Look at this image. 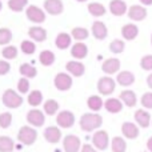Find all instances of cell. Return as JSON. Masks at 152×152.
<instances>
[{"label":"cell","mask_w":152,"mask_h":152,"mask_svg":"<svg viewBox=\"0 0 152 152\" xmlns=\"http://www.w3.org/2000/svg\"><path fill=\"white\" fill-rule=\"evenodd\" d=\"M123 107H124L123 102H121L120 99H118V97H108V99L104 102V108L110 113H119V112H121Z\"/></svg>","instance_id":"obj_21"},{"label":"cell","mask_w":152,"mask_h":152,"mask_svg":"<svg viewBox=\"0 0 152 152\" xmlns=\"http://www.w3.org/2000/svg\"><path fill=\"white\" fill-rule=\"evenodd\" d=\"M151 124H152V121H151Z\"/></svg>","instance_id":"obj_54"},{"label":"cell","mask_w":152,"mask_h":152,"mask_svg":"<svg viewBox=\"0 0 152 152\" xmlns=\"http://www.w3.org/2000/svg\"><path fill=\"white\" fill-rule=\"evenodd\" d=\"M143 152H147V151H143Z\"/></svg>","instance_id":"obj_53"},{"label":"cell","mask_w":152,"mask_h":152,"mask_svg":"<svg viewBox=\"0 0 152 152\" xmlns=\"http://www.w3.org/2000/svg\"><path fill=\"white\" fill-rule=\"evenodd\" d=\"M116 88V83L111 76H103V77L99 79L97 81V91H99L100 95H104V96H110V95L113 94Z\"/></svg>","instance_id":"obj_4"},{"label":"cell","mask_w":152,"mask_h":152,"mask_svg":"<svg viewBox=\"0 0 152 152\" xmlns=\"http://www.w3.org/2000/svg\"><path fill=\"white\" fill-rule=\"evenodd\" d=\"M151 44H152V35H151Z\"/></svg>","instance_id":"obj_52"},{"label":"cell","mask_w":152,"mask_h":152,"mask_svg":"<svg viewBox=\"0 0 152 152\" xmlns=\"http://www.w3.org/2000/svg\"><path fill=\"white\" fill-rule=\"evenodd\" d=\"M1 8H3V3H1V0H0V11H1Z\"/></svg>","instance_id":"obj_50"},{"label":"cell","mask_w":152,"mask_h":152,"mask_svg":"<svg viewBox=\"0 0 152 152\" xmlns=\"http://www.w3.org/2000/svg\"><path fill=\"white\" fill-rule=\"evenodd\" d=\"M15 150V143L8 136H0V152H12Z\"/></svg>","instance_id":"obj_35"},{"label":"cell","mask_w":152,"mask_h":152,"mask_svg":"<svg viewBox=\"0 0 152 152\" xmlns=\"http://www.w3.org/2000/svg\"><path fill=\"white\" fill-rule=\"evenodd\" d=\"M76 1H80V3H84V1H87V0H76Z\"/></svg>","instance_id":"obj_51"},{"label":"cell","mask_w":152,"mask_h":152,"mask_svg":"<svg viewBox=\"0 0 152 152\" xmlns=\"http://www.w3.org/2000/svg\"><path fill=\"white\" fill-rule=\"evenodd\" d=\"M66 69L68 71V74H71L75 77H80L86 72V67L83 63H80L79 60H71L66 64Z\"/></svg>","instance_id":"obj_19"},{"label":"cell","mask_w":152,"mask_h":152,"mask_svg":"<svg viewBox=\"0 0 152 152\" xmlns=\"http://www.w3.org/2000/svg\"><path fill=\"white\" fill-rule=\"evenodd\" d=\"M12 124V115L10 112H3L0 113V127L1 128H8Z\"/></svg>","instance_id":"obj_41"},{"label":"cell","mask_w":152,"mask_h":152,"mask_svg":"<svg viewBox=\"0 0 152 152\" xmlns=\"http://www.w3.org/2000/svg\"><path fill=\"white\" fill-rule=\"evenodd\" d=\"M71 55L72 58H75L76 60H81V59H86L88 55V47H87L84 43L77 42L72 45L71 48Z\"/></svg>","instance_id":"obj_22"},{"label":"cell","mask_w":152,"mask_h":152,"mask_svg":"<svg viewBox=\"0 0 152 152\" xmlns=\"http://www.w3.org/2000/svg\"><path fill=\"white\" fill-rule=\"evenodd\" d=\"M79 124H80V128L84 132H94V131H97L102 127L103 118L102 115H99L96 112H87V113H83Z\"/></svg>","instance_id":"obj_1"},{"label":"cell","mask_w":152,"mask_h":152,"mask_svg":"<svg viewBox=\"0 0 152 152\" xmlns=\"http://www.w3.org/2000/svg\"><path fill=\"white\" fill-rule=\"evenodd\" d=\"M147 86L152 89V74H150V75L147 76Z\"/></svg>","instance_id":"obj_48"},{"label":"cell","mask_w":152,"mask_h":152,"mask_svg":"<svg viewBox=\"0 0 152 152\" xmlns=\"http://www.w3.org/2000/svg\"><path fill=\"white\" fill-rule=\"evenodd\" d=\"M147 150L148 152H152V136L147 140Z\"/></svg>","instance_id":"obj_47"},{"label":"cell","mask_w":152,"mask_h":152,"mask_svg":"<svg viewBox=\"0 0 152 152\" xmlns=\"http://www.w3.org/2000/svg\"><path fill=\"white\" fill-rule=\"evenodd\" d=\"M88 12L91 13L95 18H100V16H104L107 10L102 3H89L88 4Z\"/></svg>","instance_id":"obj_30"},{"label":"cell","mask_w":152,"mask_h":152,"mask_svg":"<svg viewBox=\"0 0 152 152\" xmlns=\"http://www.w3.org/2000/svg\"><path fill=\"white\" fill-rule=\"evenodd\" d=\"M140 103H142L143 108H145V110H152V92H145V94H143L142 99H140Z\"/></svg>","instance_id":"obj_42"},{"label":"cell","mask_w":152,"mask_h":152,"mask_svg":"<svg viewBox=\"0 0 152 152\" xmlns=\"http://www.w3.org/2000/svg\"><path fill=\"white\" fill-rule=\"evenodd\" d=\"M80 152H99V150H96V148L91 144H83Z\"/></svg>","instance_id":"obj_46"},{"label":"cell","mask_w":152,"mask_h":152,"mask_svg":"<svg viewBox=\"0 0 152 152\" xmlns=\"http://www.w3.org/2000/svg\"><path fill=\"white\" fill-rule=\"evenodd\" d=\"M71 36L72 39L81 42V40H86L89 36V31L87 28H84V27H75L71 31Z\"/></svg>","instance_id":"obj_34"},{"label":"cell","mask_w":152,"mask_h":152,"mask_svg":"<svg viewBox=\"0 0 152 152\" xmlns=\"http://www.w3.org/2000/svg\"><path fill=\"white\" fill-rule=\"evenodd\" d=\"M92 144L96 150L99 151H105L110 145V136H108V132L104 129H97L96 132L92 136Z\"/></svg>","instance_id":"obj_5"},{"label":"cell","mask_w":152,"mask_h":152,"mask_svg":"<svg viewBox=\"0 0 152 152\" xmlns=\"http://www.w3.org/2000/svg\"><path fill=\"white\" fill-rule=\"evenodd\" d=\"M111 150L112 152H126L127 151V143L124 137L115 136L111 140Z\"/></svg>","instance_id":"obj_29"},{"label":"cell","mask_w":152,"mask_h":152,"mask_svg":"<svg viewBox=\"0 0 152 152\" xmlns=\"http://www.w3.org/2000/svg\"><path fill=\"white\" fill-rule=\"evenodd\" d=\"M44 139L47 140L51 144H58L61 140V131L60 127H55V126H50L44 129V134H43Z\"/></svg>","instance_id":"obj_12"},{"label":"cell","mask_w":152,"mask_h":152,"mask_svg":"<svg viewBox=\"0 0 152 152\" xmlns=\"http://www.w3.org/2000/svg\"><path fill=\"white\" fill-rule=\"evenodd\" d=\"M11 64L8 63V60H0V76H4L10 72Z\"/></svg>","instance_id":"obj_45"},{"label":"cell","mask_w":152,"mask_h":152,"mask_svg":"<svg viewBox=\"0 0 152 152\" xmlns=\"http://www.w3.org/2000/svg\"><path fill=\"white\" fill-rule=\"evenodd\" d=\"M28 35H29V37H31L32 40L39 42V43L45 42V39H47V31H45L43 27H40V26L31 27V28L28 29Z\"/></svg>","instance_id":"obj_24"},{"label":"cell","mask_w":152,"mask_h":152,"mask_svg":"<svg viewBox=\"0 0 152 152\" xmlns=\"http://www.w3.org/2000/svg\"><path fill=\"white\" fill-rule=\"evenodd\" d=\"M128 18L134 21H143L147 18L148 12L145 10L144 5H139V4H134L128 8V12H127Z\"/></svg>","instance_id":"obj_11"},{"label":"cell","mask_w":152,"mask_h":152,"mask_svg":"<svg viewBox=\"0 0 152 152\" xmlns=\"http://www.w3.org/2000/svg\"><path fill=\"white\" fill-rule=\"evenodd\" d=\"M44 10L47 11L50 15L58 16L63 13L64 11V4L61 0H45L44 1Z\"/></svg>","instance_id":"obj_14"},{"label":"cell","mask_w":152,"mask_h":152,"mask_svg":"<svg viewBox=\"0 0 152 152\" xmlns=\"http://www.w3.org/2000/svg\"><path fill=\"white\" fill-rule=\"evenodd\" d=\"M53 84L59 91H68L72 87V76L69 74H58L53 79Z\"/></svg>","instance_id":"obj_9"},{"label":"cell","mask_w":152,"mask_h":152,"mask_svg":"<svg viewBox=\"0 0 152 152\" xmlns=\"http://www.w3.org/2000/svg\"><path fill=\"white\" fill-rule=\"evenodd\" d=\"M28 104L29 105H32L34 108H36V107H39L40 104H42V102H43V94L39 91V89H34V91H31L29 92V95H28Z\"/></svg>","instance_id":"obj_32"},{"label":"cell","mask_w":152,"mask_h":152,"mask_svg":"<svg viewBox=\"0 0 152 152\" xmlns=\"http://www.w3.org/2000/svg\"><path fill=\"white\" fill-rule=\"evenodd\" d=\"M26 16L29 21L35 24H42L45 21V12L37 5H28L26 10Z\"/></svg>","instance_id":"obj_6"},{"label":"cell","mask_w":152,"mask_h":152,"mask_svg":"<svg viewBox=\"0 0 152 152\" xmlns=\"http://www.w3.org/2000/svg\"><path fill=\"white\" fill-rule=\"evenodd\" d=\"M116 83L121 87H129L135 83V75L129 71H121L116 76Z\"/></svg>","instance_id":"obj_25"},{"label":"cell","mask_w":152,"mask_h":152,"mask_svg":"<svg viewBox=\"0 0 152 152\" xmlns=\"http://www.w3.org/2000/svg\"><path fill=\"white\" fill-rule=\"evenodd\" d=\"M20 50L26 55H32L36 51V44L34 42H29V40H23L20 44Z\"/></svg>","instance_id":"obj_40"},{"label":"cell","mask_w":152,"mask_h":152,"mask_svg":"<svg viewBox=\"0 0 152 152\" xmlns=\"http://www.w3.org/2000/svg\"><path fill=\"white\" fill-rule=\"evenodd\" d=\"M12 40V31L10 28H0V45H8V43Z\"/></svg>","instance_id":"obj_38"},{"label":"cell","mask_w":152,"mask_h":152,"mask_svg":"<svg viewBox=\"0 0 152 152\" xmlns=\"http://www.w3.org/2000/svg\"><path fill=\"white\" fill-rule=\"evenodd\" d=\"M121 134L126 139L134 140L139 136V126L131 121H126V123L121 124Z\"/></svg>","instance_id":"obj_15"},{"label":"cell","mask_w":152,"mask_h":152,"mask_svg":"<svg viewBox=\"0 0 152 152\" xmlns=\"http://www.w3.org/2000/svg\"><path fill=\"white\" fill-rule=\"evenodd\" d=\"M18 91L20 94H27L29 91V80L27 77H21L18 81Z\"/></svg>","instance_id":"obj_44"},{"label":"cell","mask_w":152,"mask_h":152,"mask_svg":"<svg viewBox=\"0 0 152 152\" xmlns=\"http://www.w3.org/2000/svg\"><path fill=\"white\" fill-rule=\"evenodd\" d=\"M110 12L113 16H123L128 12V7H127L126 1H123V0H111Z\"/></svg>","instance_id":"obj_20"},{"label":"cell","mask_w":152,"mask_h":152,"mask_svg":"<svg viewBox=\"0 0 152 152\" xmlns=\"http://www.w3.org/2000/svg\"><path fill=\"white\" fill-rule=\"evenodd\" d=\"M135 118V121H136V124L139 127H142V128H148V127L151 126V115L148 111H145L144 108H140V110H136V112H135L134 115Z\"/></svg>","instance_id":"obj_13"},{"label":"cell","mask_w":152,"mask_h":152,"mask_svg":"<svg viewBox=\"0 0 152 152\" xmlns=\"http://www.w3.org/2000/svg\"><path fill=\"white\" fill-rule=\"evenodd\" d=\"M139 35V27L134 23H128V24H124L121 27V36H123L124 40H135Z\"/></svg>","instance_id":"obj_18"},{"label":"cell","mask_w":152,"mask_h":152,"mask_svg":"<svg viewBox=\"0 0 152 152\" xmlns=\"http://www.w3.org/2000/svg\"><path fill=\"white\" fill-rule=\"evenodd\" d=\"M19 71L23 75V77H27V79H34L37 75V69L29 63H23L20 66V68H19Z\"/></svg>","instance_id":"obj_31"},{"label":"cell","mask_w":152,"mask_h":152,"mask_svg":"<svg viewBox=\"0 0 152 152\" xmlns=\"http://www.w3.org/2000/svg\"><path fill=\"white\" fill-rule=\"evenodd\" d=\"M87 105H88V108L92 112H97V111H100L104 107V102H103V99L99 95H92V96H89L87 99Z\"/></svg>","instance_id":"obj_27"},{"label":"cell","mask_w":152,"mask_h":152,"mask_svg":"<svg viewBox=\"0 0 152 152\" xmlns=\"http://www.w3.org/2000/svg\"><path fill=\"white\" fill-rule=\"evenodd\" d=\"M55 59H56L55 53H53L52 51H50V50L42 51V52H40V55H39V61H40V64H42V66H44V67L52 66V64L55 63Z\"/></svg>","instance_id":"obj_28"},{"label":"cell","mask_w":152,"mask_h":152,"mask_svg":"<svg viewBox=\"0 0 152 152\" xmlns=\"http://www.w3.org/2000/svg\"><path fill=\"white\" fill-rule=\"evenodd\" d=\"M64 152H79L81 150V142L76 135H67L63 139Z\"/></svg>","instance_id":"obj_10"},{"label":"cell","mask_w":152,"mask_h":152,"mask_svg":"<svg viewBox=\"0 0 152 152\" xmlns=\"http://www.w3.org/2000/svg\"><path fill=\"white\" fill-rule=\"evenodd\" d=\"M91 32L95 39H97V40H104L108 35L107 26L100 20L94 21V24H92V27H91Z\"/></svg>","instance_id":"obj_17"},{"label":"cell","mask_w":152,"mask_h":152,"mask_svg":"<svg viewBox=\"0 0 152 152\" xmlns=\"http://www.w3.org/2000/svg\"><path fill=\"white\" fill-rule=\"evenodd\" d=\"M55 44L59 50H67V48L71 47L72 44V36L69 34H66V32H61L56 36Z\"/></svg>","instance_id":"obj_26"},{"label":"cell","mask_w":152,"mask_h":152,"mask_svg":"<svg viewBox=\"0 0 152 152\" xmlns=\"http://www.w3.org/2000/svg\"><path fill=\"white\" fill-rule=\"evenodd\" d=\"M140 67L144 71H152V55H145L140 60Z\"/></svg>","instance_id":"obj_43"},{"label":"cell","mask_w":152,"mask_h":152,"mask_svg":"<svg viewBox=\"0 0 152 152\" xmlns=\"http://www.w3.org/2000/svg\"><path fill=\"white\" fill-rule=\"evenodd\" d=\"M56 123H58V127H61V128H71L75 124V115L71 111H61V112L58 113L56 116Z\"/></svg>","instance_id":"obj_8"},{"label":"cell","mask_w":152,"mask_h":152,"mask_svg":"<svg viewBox=\"0 0 152 152\" xmlns=\"http://www.w3.org/2000/svg\"><path fill=\"white\" fill-rule=\"evenodd\" d=\"M143 5H152V0H139Z\"/></svg>","instance_id":"obj_49"},{"label":"cell","mask_w":152,"mask_h":152,"mask_svg":"<svg viewBox=\"0 0 152 152\" xmlns=\"http://www.w3.org/2000/svg\"><path fill=\"white\" fill-rule=\"evenodd\" d=\"M18 48L15 47V45H5L4 48H3L1 51V55L3 58L5 59V60H12V59H16L18 58Z\"/></svg>","instance_id":"obj_36"},{"label":"cell","mask_w":152,"mask_h":152,"mask_svg":"<svg viewBox=\"0 0 152 152\" xmlns=\"http://www.w3.org/2000/svg\"><path fill=\"white\" fill-rule=\"evenodd\" d=\"M43 110H44V113H47V115H50V116H53V115H56L59 111V103L53 99H48L44 102Z\"/></svg>","instance_id":"obj_33"},{"label":"cell","mask_w":152,"mask_h":152,"mask_svg":"<svg viewBox=\"0 0 152 152\" xmlns=\"http://www.w3.org/2000/svg\"><path fill=\"white\" fill-rule=\"evenodd\" d=\"M119 99L123 102L124 105H127V107H129V108L135 107V105H136V103H137L136 94H135L134 91H131V89H124V91H121Z\"/></svg>","instance_id":"obj_23"},{"label":"cell","mask_w":152,"mask_h":152,"mask_svg":"<svg viewBox=\"0 0 152 152\" xmlns=\"http://www.w3.org/2000/svg\"><path fill=\"white\" fill-rule=\"evenodd\" d=\"M28 4V0H8V7L13 12H21Z\"/></svg>","instance_id":"obj_37"},{"label":"cell","mask_w":152,"mask_h":152,"mask_svg":"<svg viewBox=\"0 0 152 152\" xmlns=\"http://www.w3.org/2000/svg\"><path fill=\"white\" fill-rule=\"evenodd\" d=\"M37 139V131L34 127L29 126H23L19 129L18 134V140L24 145H32Z\"/></svg>","instance_id":"obj_3"},{"label":"cell","mask_w":152,"mask_h":152,"mask_svg":"<svg viewBox=\"0 0 152 152\" xmlns=\"http://www.w3.org/2000/svg\"><path fill=\"white\" fill-rule=\"evenodd\" d=\"M1 102L7 108L15 110V108H19L23 104V96L19 95V92H16L15 89L10 88L4 91V94L1 96Z\"/></svg>","instance_id":"obj_2"},{"label":"cell","mask_w":152,"mask_h":152,"mask_svg":"<svg viewBox=\"0 0 152 152\" xmlns=\"http://www.w3.org/2000/svg\"><path fill=\"white\" fill-rule=\"evenodd\" d=\"M120 60L116 58H110L107 59V60L103 61L102 64V71L104 72V74H107L108 76L110 75H113L116 74V72H119V69H120Z\"/></svg>","instance_id":"obj_16"},{"label":"cell","mask_w":152,"mask_h":152,"mask_svg":"<svg viewBox=\"0 0 152 152\" xmlns=\"http://www.w3.org/2000/svg\"><path fill=\"white\" fill-rule=\"evenodd\" d=\"M27 121L31 127H42L45 123V115L43 111L34 108V110L28 111V113H27Z\"/></svg>","instance_id":"obj_7"},{"label":"cell","mask_w":152,"mask_h":152,"mask_svg":"<svg viewBox=\"0 0 152 152\" xmlns=\"http://www.w3.org/2000/svg\"><path fill=\"white\" fill-rule=\"evenodd\" d=\"M126 48V43L120 39H115L110 43V51L112 53H121Z\"/></svg>","instance_id":"obj_39"}]
</instances>
